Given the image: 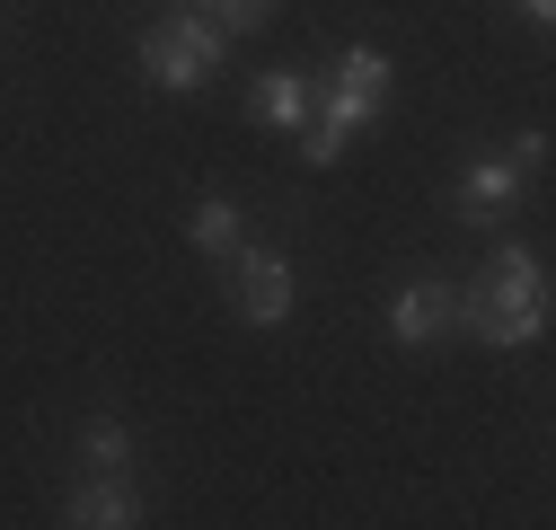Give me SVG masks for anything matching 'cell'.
Listing matches in <instances>:
<instances>
[{"mask_svg":"<svg viewBox=\"0 0 556 530\" xmlns=\"http://www.w3.org/2000/svg\"><path fill=\"white\" fill-rule=\"evenodd\" d=\"M451 327H468L477 345H530L547 327V265L530 248H495L485 256V275L459 292Z\"/></svg>","mask_w":556,"mask_h":530,"instance_id":"cell-1","label":"cell"},{"mask_svg":"<svg viewBox=\"0 0 556 530\" xmlns=\"http://www.w3.org/2000/svg\"><path fill=\"white\" fill-rule=\"evenodd\" d=\"M380 106H389V53H371V45L336 53V89H327V98H318V115L301 124V132H309V160L327 168V160L354 142V132H363Z\"/></svg>","mask_w":556,"mask_h":530,"instance_id":"cell-2","label":"cell"},{"mask_svg":"<svg viewBox=\"0 0 556 530\" xmlns=\"http://www.w3.org/2000/svg\"><path fill=\"white\" fill-rule=\"evenodd\" d=\"M222 27H203L194 10L186 18H160L151 27V45H142V72H151V89H203V80H213L222 72Z\"/></svg>","mask_w":556,"mask_h":530,"instance_id":"cell-3","label":"cell"},{"mask_svg":"<svg viewBox=\"0 0 556 530\" xmlns=\"http://www.w3.org/2000/svg\"><path fill=\"white\" fill-rule=\"evenodd\" d=\"M239 318H248V327H274V318H292V256L239 248Z\"/></svg>","mask_w":556,"mask_h":530,"instance_id":"cell-4","label":"cell"},{"mask_svg":"<svg viewBox=\"0 0 556 530\" xmlns=\"http://www.w3.org/2000/svg\"><path fill=\"white\" fill-rule=\"evenodd\" d=\"M72 521L80 530H124V521H142V487H132V469H98L72 487Z\"/></svg>","mask_w":556,"mask_h":530,"instance_id":"cell-5","label":"cell"},{"mask_svg":"<svg viewBox=\"0 0 556 530\" xmlns=\"http://www.w3.org/2000/svg\"><path fill=\"white\" fill-rule=\"evenodd\" d=\"M451 310H459L451 283H406V292L389 301V337H397V345H433L442 327H451Z\"/></svg>","mask_w":556,"mask_h":530,"instance_id":"cell-6","label":"cell"},{"mask_svg":"<svg viewBox=\"0 0 556 530\" xmlns=\"http://www.w3.org/2000/svg\"><path fill=\"white\" fill-rule=\"evenodd\" d=\"M256 115L292 132V124H309V115H318V89H309L301 72H265V80H256Z\"/></svg>","mask_w":556,"mask_h":530,"instance_id":"cell-7","label":"cell"},{"mask_svg":"<svg viewBox=\"0 0 556 530\" xmlns=\"http://www.w3.org/2000/svg\"><path fill=\"white\" fill-rule=\"evenodd\" d=\"M513 194H521V168H513V160H477V168L459 177V213H504Z\"/></svg>","mask_w":556,"mask_h":530,"instance_id":"cell-8","label":"cell"},{"mask_svg":"<svg viewBox=\"0 0 556 530\" xmlns=\"http://www.w3.org/2000/svg\"><path fill=\"white\" fill-rule=\"evenodd\" d=\"M194 248L203 256H230L239 248V204H230V194H203V204H194Z\"/></svg>","mask_w":556,"mask_h":530,"instance_id":"cell-9","label":"cell"},{"mask_svg":"<svg viewBox=\"0 0 556 530\" xmlns=\"http://www.w3.org/2000/svg\"><path fill=\"white\" fill-rule=\"evenodd\" d=\"M80 459H89V469H132V433H124L115 416L80 425Z\"/></svg>","mask_w":556,"mask_h":530,"instance_id":"cell-10","label":"cell"},{"mask_svg":"<svg viewBox=\"0 0 556 530\" xmlns=\"http://www.w3.org/2000/svg\"><path fill=\"white\" fill-rule=\"evenodd\" d=\"M265 10H274V0H194V18H203V27H222V36L265 27Z\"/></svg>","mask_w":556,"mask_h":530,"instance_id":"cell-11","label":"cell"},{"mask_svg":"<svg viewBox=\"0 0 556 530\" xmlns=\"http://www.w3.org/2000/svg\"><path fill=\"white\" fill-rule=\"evenodd\" d=\"M521 10H530V18H556V0H521Z\"/></svg>","mask_w":556,"mask_h":530,"instance_id":"cell-12","label":"cell"}]
</instances>
